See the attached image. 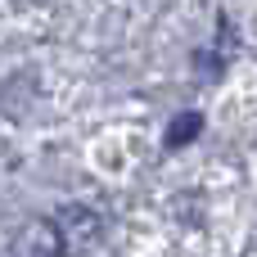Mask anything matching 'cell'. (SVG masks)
I'll return each mask as SVG.
<instances>
[{
  "label": "cell",
  "mask_w": 257,
  "mask_h": 257,
  "mask_svg": "<svg viewBox=\"0 0 257 257\" xmlns=\"http://www.w3.org/2000/svg\"><path fill=\"white\" fill-rule=\"evenodd\" d=\"M23 253L27 257H63L68 253V235L59 230V221H36L23 235Z\"/></svg>",
  "instance_id": "obj_1"
},
{
  "label": "cell",
  "mask_w": 257,
  "mask_h": 257,
  "mask_svg": "<svg viewBox=\"0 0 257 257\" xmlns=\"http://www.w3.org/2000/svg\"><path fill=\"white\" fill-rule=\"evenodd\" d=\"M199 131H203V117H199V113H181V117L167 126V149H181V145H190Z\"/></svg>",
  "instance_id": "obj_2"
}]
</instances>
